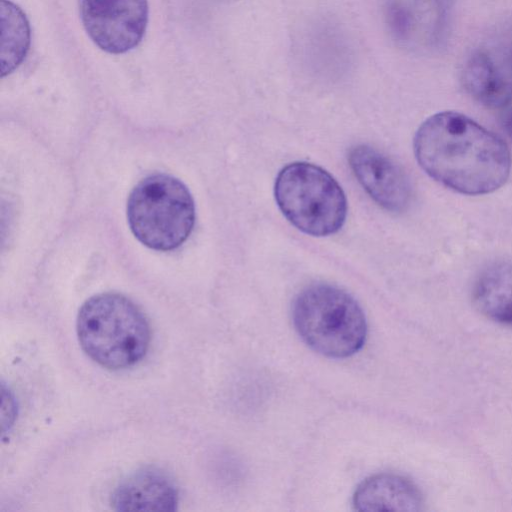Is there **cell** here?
I'll return each instance as SVG.
<instances>
[{
    "label": "cell",
    "mask_w": 512,
    "mask_h": 512,
    "mask_svg": "<svg viewBox=\"0 0 512 512\" xmlns=\"http://www.w3.org/2000/svg\"><path fill=\"white\" fill-rule=\"evenodd\" d=\"M276 203L285 218L305 234H335L345 223L347 199L339 183L323 168L292 162L278 173L274 184Z\"/></svg>",
    "instance_id": "cell-5"
},
{
    "label": "cell",
    "mask_w": 512,
    "mask_h": 512,
    "mask_svg": "<svg viewBox=\"0 0 512 512\" xmlns=\"http://www.w3.org/2000/svg\"><path fill=\"white\" fill-rule=\"evenodd\" d=\"M111 503L117 511H174L178 503V490L164 471L144 467L118 484Z\"/></svg>",
    "instance_id": "cell-9"
},
{
    "label": "cell",
    "mask_w": 512,
    "mask_h": 512,
    "mask_svg": "<svg viewBox=\"0 0 512 512\" xmlns=\"http://www.w3.org/2000/svg\"><path fill=\"white\" fill-rule=\"evenodd\" d=\"M462 82L466 91L486 107L501 108L512 100V67L485 50L467 59Z\"/></svg>",
    "instance_id": "cell-10"
},
{
    "label": "cell",
    "mask_w": 512,
    "mask_h": 512,
    "mask_svg": "<svg viewBox=\"0 0 512 512\" xmlns=\"http://www.w3.org/2000/svg\"><path fill=\"white\" fill-rule=\"evenodd\" d=\"M76 329L84 352L107 369L135 365L150 345L145 315L134 302L118 293L89 298L79 310Z\"/></svg>",
    "instance_id": "cell-2"
},
{
    "label": "cell",
    "mask_w": 512,
    "mask_h": 512,
    "mask_svg": "<svg viewBox=\"0 0 512 512\" xmlns=\"http://www.w3.org/2000/svg\"><path fill=\"white\" fill-rule=\"evenodd\" d=\"M292 317L303 341L327 357H349L366 339L363 310L351 295L330 284L304 288L294 300Z\"/></svg>",
    "instance_id": "cell-3"
},
{
    "label": "cell",
    "mask_w": 512,
    "mask_h": 512,
    "mask_svg": "<svg viewBox=\"0 0 512 512\" xmlns=\"http://www.w3.org/2000/svg\"><path fill=\"white\" fill-rule=\"evenodd\" d=\"M421 168L442 185L467 195L500 188L511 169V156L497 135L453 111L427 118L414 137Z\"/></svg>",
    "instance_id": "cell-1"
},
{
    "label": "cell",
    "mask_w": 512,
    "mask_h": 512,
    "mask_svg": "<svg viewBox=\"0 0 512 512\" xmlns=\"http://www.w3.org/2000/svg\"><path fill=\"white\" fill-rule=\"evenodd\" d=\"M349 166L367 194L382 208L402 212L412 199V187L406 173L379 150L358 144L348 152Z\"/></svg>",
    "instance_id": "cell-8"
},
{
    "label": "cell",
    "mask_w": 512,
    "mask_h": 512,
    "mask_svg": "<svg viewBox=\"0 0 512 512\" xmlns=\"http://www.w3.org/2000/svg\"><path fill=\"white\" fill-rule=\"evenodd\" d=\"M357 511H420L423 497L419 488L408 478L381 473L365 479L353 496Z\"/></svg>",
    "instance_id": "cell-11"
},
{
    "label": "cell",
    "mask_w": 512,
    "mask_h": 512,
    "mask_svg": "<svg viewBox=\"0 0 512 512\" xmlns=\"http://www.w3.org/2000/svg\"><path fill=\"white\" fill-rule=\"evenodd\" d=\"M132 233L145 246L169 251L181 246L195 222V206L188 188L174 176L156 173L142 179L127 201Z\"/></svg>",
    "instance_id": "cell-4"
},
{
    "label": "cell",
    "mask_w": 512,
    "mask_h": 512,
    "mask_svg": "<svg viewBox=\"0 0 512 512\" xmlns=\"http://www.w3.org/2000/svg\"><path fill=\"white\" fill-rule=\"evenodd\" d=\"M79 9L89 37L109 53L136 47L147 27V0H79Z\"/></svg>",
    "instance_id": "cell-6"
},
{
    "label": "cell",
    "mask_w": 512,
    "mask_h": 512,
    "mask_svg": "<svg viewBox=\"0 0 512 512\" xmlns=\"http://www.w3.org/2000/svg\"><path fill=\"white\" fill-rule=\"evenodd\" d=\"M505 128L507 130L508 135L512 139V110L508 114L506 121H505Z\"/></svg>",
    "instance_id": "cell-13"
},
{
    "label": "cell",
    "mask_w": 512,
    "mask_h": 512,
    "mask_svg": "<svg viewBox=\"0 0 512 512\" xmlns=\"http://www.w3.org/2000/svg\"><path fill=\"white\" fill-rule=\"evenodd\" d=\"M384 10L390 33L406 49L429 52L446 37L448 0H385Z\"/></svg>",
    "instance_id": "cell-7"
},
{
    "label": "cell",
    "mask_w": 512,
    "mask_h": 512,
    "mask_svg": "<svg viewBox=\"0 0 512 512\" xmlns=\"http://www.w3.org/2000/svg\"><path fill=\"white\" fill-rule=\"evenodd\" d=\"M473 298L486 317L512 325V262L497 261L484 268L475 281Z\"/></svg>",
    "instance_id": "cell-12"
}]
</instances>
